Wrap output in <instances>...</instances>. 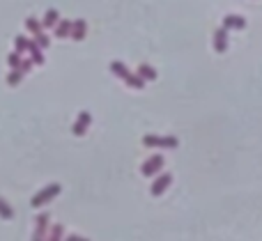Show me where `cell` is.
Returning <instances> with one entry per match:
<instances>
[{
	"label": "cell",
	"mask_w": 262,
	"mask_h": 241,
	"mask_svg": "<svg viewBox=\"0 0 262 241\" xmlns=\"http://www.w3.org/2000/svg\"><path fill=\"white\" fill-rule=\"evenodd\" d=\"M173 184V174L170 172H163V174H159V177H154V184H152V188H150V193L154 195H163L166 191H168V186Z\"/></svg>",
	"instance_id": "277c9868"
},
{
	"label": "cell",
	"mask_w": 262,
	"mask_h": 241,
	"mask_svg": "<svg viewBox=\"0 0 262 241\" xmlns=\"http://www.w3.org/2000/svg\"><path fill=\"white\" fill-rule=\"evenodd\" d=\"M60 191H62L60 184H48L46 188H41L39 193H37L33 200H30V205H33L35 209H37V207H44V205H48V202L53 200V198H58V195H60Z\"/></svg>",
	"instance_id": "7a4b0ae2"
},
{
	"label": "cell",
	"mask_w": 262,
	"mask_h": 241,
	"mask_svg": "<svg viewBox=\"0 0 262 241\" xmlns=\"http://www.w3.org/2000/svg\"><path fill=\"white\" fill-rule=\"evenodd\" d=\"M62 232H65V228H62V225H53V228L48 230L46 239L48 241H60L62 239Z\"/></svg>",
	"instance_id": "44dd1931"
},
{
	"label": "cell",
	"mask_w": 262,
	"mask_h": 241,
	"mask_svg": "<svg viewBox=\"0 0 262 241\" xmlns=\"http://www.w3.org/2000/svg\"><path fill=\"white\" fill-rule=\"evenodd\" d=\"M53 30H55V37H60V39H65V37H69V34H72V21H67V19L58 21Z\"/></svg>",
	"instance_id": "30bf717a"
},
{
	"label": "cell",
	"mask_w": 262,
	"mask_h": 241,
	"mask_svg": "<svg viewBox=\"0 0 262 241\" xmlns=\"http://www.w3.org/2000/svg\"><path fill=\"white\" fill-rule=\"evenodd\" d=\"M111 71H113V76H117V78H122V80H124L129 74H131L127 65H124V62H117V60L111 62Z\"/></svg>",
	"instance_id": "7c38bea8"
},
{
	"label": "cell",
	"mask_w": 262,
	"mask_h": 241,
	"mask_svg": "<svg viewBox=\"0 0 262 241\" xmlns=\"http://www.w3.org/2000/svg\"><path fill=\"white\" fill-rule=\"evenodd\" d=\"M12 216H14L12 205H9L7 200H2V198H0V218H5V221H9Z\"/></svg>",
	"instance_id": "e0dca14e"
},
{
	"label": "cell",
	"mask_w": 262,
	"mask_h": 241,
	"mask_svg": "<svg viewBox=\"0 0 262 241\" xmlns=\"http://www.w3.org/2000/svg\"><path fill=\"white\" fill-rule=\"evenodd\" d=\"M26 28L35 34V33H41V28H44V26H41V21H37L35 16H28V19H26Z\"/></svg>",
	"instance_id": "d6986e66"
},
{
	"label": "cell",
	"mask_w": 262,
	"mask_h": 241,
	"mask_svg": "<svg viewBox=\"0 0 262 241\" xmlns=\"http://www.w3.org/2000/svg\"><path fill=\"white\" fill-rule=\"evenodd\" d=\"M124 83H127L129 87H134V90H143V87H145V80L138 74H129L127 78H124Z\"/></svg>",
	"instance_id": "2e32d148"
},
{
	"label": "cell",
	"mask_w": 262,
	"mask_h": 241,
	"mask_svg": "<svg viewBox=\"0 0 262 241\" xmlns=\"http://www.w3.org/2000/svg\"><path fill=\"white\" fill-rule=\"evenodd\" d=\"M7 65L12 69H21V71H23V58H21L19 51H14V53L7 55Z\"/></svg>",
	"instance_id": "9a60e30c"
},
{
	"label": "cell",
	"mask_w": 262,
	"mask_h": 241,
	"mask_svg": "<svg viewBox=\"0 0 262 241\" xmlns=\"http://www.w3.org/2000/svg\"><path fill=\"white\" fill-rule=\"evenodd\" d=\"M35 44L39 48H48L51 46V39H48L46 34H44V30H41V33H35Z\"/></svg>",
	"instance_id": "7402d4cb"
},
{
	"label": "cell",
	"mask_w": 262,
	"mask_h": 241,
	"mask_svg": "<svg viewBox=\"0 0 262 241\" xmlns=\"http://www.w3.org/2000/svg\"><path fill=\"white\" fill-rule=\"evenodd\" d=\"M143 145L145 147H159V149H175L180 145V140L175 136H154V134H148L143 136Z\"/></svg>",
	"instance_id": "6da1fadb"
},
{
	"label": "cell",
	"mask_w": 262,
	"mask_h": 241,
	"mask_svg": "<svg viewBox=\"0 0 262 241\" xmlns=\"http://www.w3.org/2000/svg\"><path fill=\"white\" fill-rule=\"evenodd\" d=\"M136 74L141 76L145 83H148V80H156V69H154V67H150V65H141Z\"/></svg>",
	"instance_id": "4fadbf2b"
},
{
	"label": "cell",
	"mask_w": 262,
	"mask_h": 241,
	"mask_svg": "<svg viewBox=\"0 0 262 241\" xmlns=\"http://www.w3.org/2000/svg\"><path fill=\"white\" fill-rule=\"evenodd\" d=\"M46 232H48V214H39V216H37V221H35L33 241L46 239Z\"/></svg>",
	"instance_id": "5b68a950"
},
{
	"label": "cell",
	"mask_w": 262,
	"mask_h": 241,
	"mask_svg": "<svg viewBox=\"0 0 262 241\" xmlns=\"http://www.w3.org/2000/svg\"><path fill=\"white\" fill-rule=\"evenodd\" d=\"M90 122H92V115L87 113V110H83V113L76 117L74 127H72V134H74V136H85L87 127H90Z\"/></svg>",
	"instance_id": "52a82bcc"
},
{
	"label": "cell",
	"mask_w": 262,
	"mask_h": 241,
	"mask_svg": "<svg viewBox=\"0 0 262 241\" xmlns=\"http://www.w3.org/2000/svg\"><path fill=\"white\" fill-rule=\"evenodd\" d=\"M21 80H23V71H21V69H12V71H9V76H7V85L16 87Z\"/></svg>",
	"instance_id": "ac0fdd59"
},
{
	"label": "cell",
	"mask_w": 262,
	"mask_h": 241,
	"mask_svg": "<svg viewBox=\"0 0 262 241\" xmlns=\"http://www.w3.org/2000/svg\"><path fill=\"white\" fill-rule=\"evenodd\" d=\"M163 156L161 154H154V156H150L145 163L141 166V172H143V177H154V174H159L161 172V168H163Z\"/></svg>",
	"instance_id": "3957f363"
},
{
	"label": "cell",
	"mask_w": 262,
	"mask_h": 241,
	"mask_svg": "<svg viewBox=\"0 0 262 241\" xmlns=\"http://www.w3.org/2000/svg\"><path fill=\"white\" fill-rule=\"evenodd\" d=\"M28 53H30V60L35 65H44V53H41V48L35 44V39H30V46H28Z\"/></svg>",
	"instance_id": "8fae6325"
},
{
	"label": "cell",
	"mask_w": 262,
	"mask_h": 241,
	"mask_svg": "<svg viewBox=\"0 0 262 241\" xmlns=\"http://www.w3.org/2000/svg\"><path fill=\"white\" fill-rule=\"evenodd\" d=\"M223 26L228 30H244L246 28V19L237 16V14H228V16H223Z\"/></svg>",
	"instance_id": "ba28073f"
},
{
	"label": "cell",
	"mask_w": 262,
	"mask_h": 241,
	"mask_svg": "<svg viewBox=\"0 0 262 241\" xmlns=\"http://www.w3.org/2000/svg\"><path fill=\"white\" fill-rule=\"evenodd\" d=\"M14 46H16V51H19V53H26L28 46H30V39H28V37H23V34H19V37L14 39Z\"/></svg>",
	"instance_id": "ffe728a7"
},
{
	"label": "cell",
	"mask_w": 262,
	"mask_h": 241,
	"mask_svg": "<svg viewBox=\"0 0 262 241\" xmlns=\"http://www.w3.org/2000/svg\"><path fill=\"white\" fill-rule=\"evenodd\" d=\"M85 34H87V23H85V19H76L74 23H72V39H76V41H81V39H85Z\"/></svg>",
	"instance_id": "9c48e42d"
},
{
	"label": "cell",
	"mask_w": 262,
	"mask_h": 241,
	"mask_svg": "<svg viewBox=\"0 0 262 241\" xmlns=\"http://www.w3.org/2000/svg\"><path fill=\"white\" fill-rule=\"evenodd\" d=\"M214 48H216V53H225L228 51V28L225 26L214 30Z\"/></svg>",
	"instance_id": "8992f818"
},
{
	"label": "cell",
	"mask_w": 262,
	"mask_h": 241,
	"mask_svg": "<svg viewBox=\"0 0 262 241\" xmlns=\"http://www.w3.org/2000/svg\"><path fill=\"white\" fill-rule=\"evenodd\" d=\"M58 21H60V14H58V9H48L46 16H44V21H41V26L51 30V28H55V23H58Z\"/></svg>",
	"instance_id": "5bb4252c"
}]
</instances>
